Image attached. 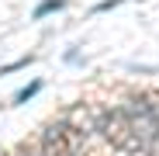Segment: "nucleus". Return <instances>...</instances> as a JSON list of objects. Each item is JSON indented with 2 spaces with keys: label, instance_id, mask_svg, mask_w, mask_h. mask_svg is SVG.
Here are the masks:
<instances>
[{
  "label": "nucleus",
  "instance_id": "f257e3e1",
  "mask_svg": "<svg viewBox=\"0 0 159 156\" xmlns=\"http://www.w3.org/2000/svg\"><path fill=\"white\" fill-rule=\"evenodd\" d=\"M69 7V0H42V4L31 11V21H45L48 14H59V11H66Z\"/></svg>",
  "mask_w": 159,
  "mask_h": 156
},
{
  "label": "nucleus",
  "instance_id": "f03ea898",
  "mask_svg": "<svg viewBox=\"0 0 159 156\" xmlns=\"http://www.w3.org/2000/svg\"><path fill=\"white\" fill-rule=\"evenodd\" d=\"M35 63V52H28V56H17L14 63H7V66H0V76H7V73H17V69H28Z\"/></svg>",
  "mask_w": 159,
  "mask_h": 156
},
{
  "label": "nucleus",
  "instance_id": "7ed1b4c3",
  "mask_svg": "<svg viewBox=\"0 0 159 156\" xmlns=\"http://www.w3.org/2000/svg\"><path fill=\"white\" fill-rule=\"evenodd\" d=\"M38 90H42V80H31L28 87H21V90L14 94V104H28V101H31V97H35Z\"/></svg>",
  "mask_w": 159,
  "mask_h": 156
},
{
  "label": "nucleus",
  "instance_id": "20e7f679",
  "mask_svg": "<svg viewBox=\"0 0 159 156\" xmlns=\"http://www.w3.org/2000/svg\"><path fill=\"white\" fill-rule=\"evenodd\" d=\"M125 0H100V4H93L90 7V14H107V11H114V7H121Z\"/></svg>",
  "mask_w": 159,
  "mask_h": 156
}]
</instances>
